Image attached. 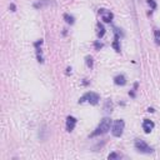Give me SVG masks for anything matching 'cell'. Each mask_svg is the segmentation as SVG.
Segmentation results:
<instances>
[{"instance_id":"obj_1","label":"cell","mask_w":160,"mask_h":160,"mask_svg":"<svg viewBox=\"0 0 160 160\" xmlns=\"http://www.w3.org/2000/svg\"><path fill=\"white\" fill-rule=\"evenodd\" d=\"M111 125H112V120L108 116L102 118L99 122V125L96 126V129L90 134V138H95V136H100V135H104L106 134L110 129H111Z\"/></svg>"},{"instance_id":"obj_2","label":"cell","mask_w":160,"mask_h":160,"mask_svg":"<svg viewBox=\"0 0 160 160\" xmlns=\"http://www.w3.org/2000/svg\"><path fill=\"white\" fill-rule=\"evenodd\" d=\"M85 101L89 102V104H91V105H96L100 101V95L98 92H94V91H88V92H85L79 99V104H82Z\"/></svg>"},{"instance_id":"obj_3","label":"cell","mask_w":160,"mask_h":160,"mask_svg":"<svg viewBox=\"0 0 160 160\" xmlns=\"http://www.w3.org/2000/svg\"><path fill=\"white\" fill-rule=\"evenodd\" d=\"M134 148L138 152H141V154H152L154 152V149L148 145L144 140L141 139H135V142H134Z\"/></svg>"},{"instance_id":"obj_4","label":"cell","mask_w":160,"mask_h":160,"mask_svg":"<svg viewBox=\"0 0 160 160\" xmlns=\"http://www.w3.org/2000/svg\"><path fill=\"white\" fill-rule=\"evenodd\" d=\"M124 128H125L124 120L118 119V120H115V121L112 122V125H111V134H112L115 138H120V136L122 135V132H124Z\"/></svg>"},{"instance_id":"obj_5","label":"cell","mask_w":160,"mask_h":160,"mask_svg":"<svg viewBox=\"0 0 160 160\" xmlns=\"http://www.w3.org/2000/svg\"><path fill=\"white\" fill-rule=\"evenodd\" d=\"M42 39H39L34 42V48H35V52H36V59L40 64L44 62V55H42V50H41V45H42Z\"/></svg>"},{"instance_id":"obj_6","label":"cell","mask_w":160,"mask_h":160,"mask_svg":"<svg viewBox=\"0 0 160 160\" xmlns=\"http://www.w3.org/2000/svg\"><path fill=\"white\" fill-rule=\"evenodd\" d=\"M99 14L104 22H111L114 19V14L108 9H99Z\"/></svg>"},{"instance_id":"obj_7","label":"cell","mask_w":160,"mask_h":160,"mask_svg":"<svg viewBox=\"0 0 160 160\" xmlns=\"http://www.w3.org/2000/svg\"><path fill=\"white\" fill-rule=\"evenodd\" d=\"M50 5H55L54 0H38L36 2H34V8L35 9H42V8H48Z\"/></svg>"},{"instance_id":"obj_8","label":"cell","mask_w":160,"mask_h":160,"mask_svg":"<svg viewBox=\"0 0 160 160\" xmlns=\"http://www.w3.org/2000/svg\"><path fill=\"white\" fill-rule=\"evenodd\" d=\"M76 122H78V119H76V118H74V116H71V115L68 116V118H66V131L71 132V131L75 129Z\"/></svg>"},{"instance_id":"obj_9","label":"cell","mask_w":160,"mask_h":160,"mask_svg":"<svg viewBox=\"0 0 160 160\" xmlns=\"http://www.w3.org/2000/svg\"><path fill=\"white\" fill-rule=\"evenodd\" d=\"M154 126H155V124H154L151 120H149V119H144V121H142V130H144L146 134H150V132L152 131Z\"/></svg>"},{"instance_id":"obj_10","label":"cell","mask_w":160,"mask_h":160,"mask_svg":"<svg viewBox=\"0 0 160 160\" xmlns=\"http://www.w3.org/2000/svg\"><path fill=\"white\" fill-rule=\"evenodd\" d=\"M114 84L118 85V86H124V85L126 84V78H125V75H122V74L116 75V76L114 78Z\"/></svg>"},{"instance_id":"obj_11","label":"cell","mask_w":160,"mask_h":160,"mask_svg":"<svg viewBox=\"0 0 160 160\" xmlns=\"http://www.w3.org/2000/svg\"><path fill=\"white\" fill-rule=\"evenodd\" d=\"M111 46L114 48V50H115L116 52H120V38H119V36L114 35V41H112Z\"/></svg>"},{"instance_id":"obj_12","label":"cell","mask_w":160,"mask_h":160,"mask_svg":"<svg viewBox=\"0 0 160 160\" xmlns=\"http://www.w3.org/2000/svg\"><path fill=\"white\" fill-rule=\"evenodd\" d=\"M96 29H98V31H96V34H98V38H99V39H101V38L105 35V28H104V25H102L101 22H98V25H96Z\"/></svg>"},{"instance_id":"obj_13","label":"cell","mask_w":160,"mask_h":160,"mask_svg":"<svg viewBox=\"0 0 160 160\" xmlns=\"http://www.w3.org/2000/svg\"><path fill=\"white\" fill-rule=\"evenodd\" d=\"M104 110H105L108 114L112 111V101H111L110 99H106V100H105V104H104Z\"/></svg>"},{"instance_id":"obj_14","label":"cell","mask_w":160,"mask_h":160,"mask_svg":"<svg viewBox=\"0 0 160 160\" xmlns=\"http://www.w3.org/2000/svg\"><path fill=\"white\" fill-rule=\"evenodd\" d=\"M154 40L156 45H160V29L154 28Z\"/></svg>"},{"instance_id":"obj_15","label":"cell","mask_w":160,"mask_h":160,"mask_svg":"<svg viewBox=\"0 0 160 160\" xmlns=\"http://www.w3.org/2000/svg\"><path fill=\"white\" fill-rule=\"evenodd\" d=\"M64 20H65L68 24H70V25H72V24L75 22V18H74L72 15H70V14H64Z\"/></svg>"},{"instance_id":"obj_16","label":"cell","mask_w":160,"mask_h":160,"mask_svg":"<svg viewBox=\"0 0 160 160\" xmlns=\"http://www.w3.org/2000/svg\"><path fill=\"white\" fill-rule=\"evenodd\" d=\"M85 62H86V66L91 69V68L94 66V60H92V56L86 55V56H85Z\"/></svg>"},{"instance_id":"obj_17","label":"cell","mask_w":160,"mask_h":160,"mask_svg":"<svg viewBox=\"0 0 160 160\" xmlns=\"http://www.w3.org/2000/svg\"><path fill=\"white\" fill-rule=\"evenodd\" d=\"M122 156L120 155V154H118V152H111V154H109V156H108V159L109 160H112V159H121Z\"/></svg>"},{"instance_id":"obj_18","label":"cell","mask_w":160,"mask_h":160,"mask_svg":"<svg viewBox=\"0 0 160 160\" xmlns=\"http://www.w3.org/2000/svg\"><path fill=\"white\" fill-rule=\"evenodd\" d=\"M148 4H149V6H150V9L154 11V10H156V1L155 0H148Z\"/></svg>"},{"instance_id":"obj_19","label":"cell","mask_w":160,"mask_h":160,"mask_svg":"<svg viewBox=\"0 0 160 160\" xmlns=\"http://www.w3.org/2000/svg\"><path fill=\"white\" fill-rule=\"evenodd\" d=\"M94 46H95V50H100V49L102 48V42H100V41L98 40V41H95Z\"/></svg>"},{"instance_id":"obj_20","label":"cell","mask_w":160,"mask_h":160,"mask_svg":"<svg viewBox=\"0 0 160 160\" xmlns=\"http://www.w3.org/2000/svg\"><path fill=\"white\" fill-rule=\"evenodd\" d=\"M10 10H11V11H15V10H16V6H15V4H12V2L10 4Z\"/></svg>"},{"instance_id":"obj_21","label":"cell","mask_w":160,"mask_h":160,"mask_svg":"<svg viewBox=\"0 0 160 160\" xmlns=\"http://www.w3.org/2000/svg\"><path fill=\"white\" fill-rule=\"evenodd\" d=\"M148 111H151V112H154V109H152V108H149V109H148Z\"/></svg>"}]
</instances>
